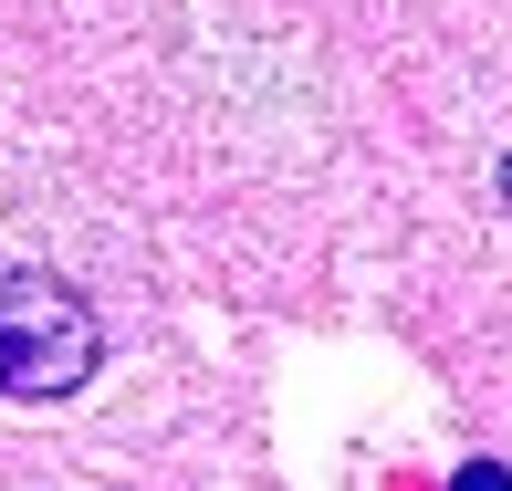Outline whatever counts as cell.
Masks as SVG:
<instances>
[{"label": "cell", "instance_id": "6da1fadb", "mask_svg": "<svg viewBox=\"0 0 512 491\" xmlns=\"http://www.w3.org/2000/svg\"><path fill=\"white\" fill-rule=\"evenodd\" d=\"M105 356L95 303L53 272L0 262V397H74Z\"/></svg>", "mask_w": 512, "mask_h": 491}, {"label": "cell", "instance_id": "7a4b0ae2", "mask_svg": "<svg viewBox=\"0 0 512 491\" xmlns=\"http://www.w3.org/2000/svg\"><path fill=\"white\" fill-rule=\"evenodd\" d=\"M450 491H512V471H502V460H471V471H460Z\"/></svg>", "mask_w": 512, "mask_h": 491}, {"label": "cell", "instance_id": "3957f363", "mask_svg": "<svg viewBox=\"0 0 512 491\" xmlns=\"http://www.w3.org/2000/svg\"><path fill=\"white\" fill-rule=\"evenodd\" d=\"M502 199H512V157H502Z\"/></svg>", "mask_w": 512, "mask_h": 491}]
</instances>
